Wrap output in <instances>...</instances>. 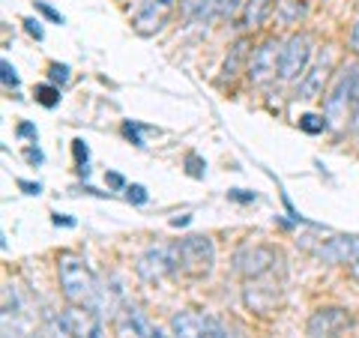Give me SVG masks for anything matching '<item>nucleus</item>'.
Returning a JSON list of instances; mask_svg holds the SVG:
<instances>
[{"instance_id": "nucleus-28", "label": "nucleus", "mask_w": 359, "mask_h": 338, "mask_svg": "<svg viewBox=\"0 0 359 338\" xmlns=\"http://www.w3.org/2000/svg\"><path fill=\"white\" fill-rule=\"evenodd\" d=\"M36 9H42V13H45V15H48L51 21H60V25H63V15H60V13H54V9H51V6H45V4H42V0H36Z\"/></svg>"}, {"instance_id": "nucleus-8", "label": "nucleus", "mask_w": 359, "mask_h": 338, "mask_svg": "<svg viewBox=\"0 0 359 338\" xmlns=\"http://www.w3.org/2000/svg\"><path fill=\"white\" fill-rule=\"evenodd\" d=\"M282 48L285 45L278 39H266L252 51V58H249V81L252 84L261 87V84L269 81V78L278 75V66H282Z\"/></svg>"}, {"instance_id": "nucleus-18", "label": "nucleus", "mask_w": 359, "mask_h": 338, "mask_svg": "<svg viewBox=\"0 0 359 338\" xmlns=\"http://www.w3.org/2000/svg\"><path fill=\"white\" fill-rule=\"evenodd\" d=\"M299 126H302V132H309V135H318V132H323V129H327V120H323V117H318V114H306V117H299Z\"/></svg>"}, {"instance_id": "nucleus-7", "label": "nucleus", "mask_w": 359, "mask_h": 338, "mask_svg": "<svg viewBox=\"0 0 359 338\" xmlns=\"http://www.w3.org/2000/svg\"><path fill=\"white\" fill-rule=\"evenodd\" d=\"M309 60H311V39L309 33H294L285 48H282V66H278V78L285 84L299 81L302 75L309 72Z\"/></svg>"}, {"instance_id": "nucleus-21", "label": "nucleus", "mask_w": 359, "mask_h": 338, "mask_svg": "<svg viewBox=\"0 0 359 338\" xmlns=\"http://www.w3.org/2000/svg\"><path fill=\"white\" fill-rule=\"evenodd\" d=\"M72 150H75V159H78V165H81V174H87V171H90V168H87V159H90L87 144H84V141H72Z\"/></svg>"}, {"instance_id": "nucleus-26", "label": "nucleus", "mask_w": 359, "mask_h": 338, "mask_svg": "<svg viewBox=\"0 0 359 338\" xmlns=\"http://www.w3.org/2000/svg\"><path fill=\"white\" fill-rule=\"evenodd\" d=\"M123 135H126V138H132L135 147H144V141L138 138V126H132V123H126V126H123Z\"/></svg>"}, {"instance_id": "nucleus-34", "label": "nucleus", "mask_w": 359, "mask_h": 338, "mask_svg": "<svg viewBox=\"0 0 359 338\" xmlns=\"http://www.w3.org/2000/svg\"><path fill=\"white\" fill-rule=\"evenodd\" d=\"M353 129H359V105H356V111H353Z\"/></svg>"}, {"instance_id": "nucleus-1", "label": "nucleus", "mask_w": 359, "mask_h": 338, "mask_svg": "<svg viewBox=\"0 0 359 338\" xmlns=\"http://www.w3.org/2000/svg\"><path fill=\"white\" fill-rule=\"evenodd\" d=\"M57 278H60V290L66 302H72V306H90V309L102 306V290H99V281L84 257L63 252L57 257Z\"/></svg>"}, {"instance_id": "nucleus-19", "label": "nucleus", "mask_w": 359, "mask_h": 338, "mask_svg": "<svg viewBox=\"0 0 359 338\" xmlns=\"http://www.w3.org/2000/svg\"><path fill=\"white\" fill-rule=\"evenodd\" d=\"M48 78H51V84H66V81H69V66H66V63H51L48 66Z\"/></svg>"}, {"instance_id": "nucleus-9", "label": "nucleus", "mask_w": 359, "mask_h": 338, "mask_svg": "<svg viewBox=\"0 0 359 338\" xmlns=\"http://www.w3.org/2000/svg\"><path fill=\"white\" fill-rule=\"evenodd\" d=\"M174 9H177V0H144L141 9L135 13L132 25L141 36H153V33H159L168 25V18L174 15Z\"/></svg>"}, {"instance_id": "nucleus-6", "label": "nucleus", "mask_w": 359, "mask_h": 338, "mask_svg": "<svg viewBox=\"0 0 359 338\" xmlns=\"http://www.w3.org/2000/svg\"><path fill=\"white\" fill-rule=\"evenodd\" d=\"M353 326V314L351 309L341 306H320L311 311V318L306 323V332L311 338H341L347 330Z\"/></svg>"}, {"instance_id": "nucleus-20", "label": "nucleus", "mask_w": 359, "mask_h": 338, "mask_svg": "<svg viewBox=\"0 0 359 338\" xmlns=\"http://www.w3.org/2000/svg\"><path fill=\"white\" fill-rule=\"evenodd\" d=\"M243 54H245V42L240 39L237 45H233V51H231V60L228 63H224V75H233V69H237V63H240V58H243Z\"/></svg>"}, {"instance_id": "nucleus-33", "label": "nucleus", "mask_w": 359, "mask_h": 338, "mask_svg": "<svg viewBox=\"0 0 359 338\" xmlns=\"http://www.w3.org/2000/svg\"><path fill=\"white\" fill-rule=\"evenodd\" d=\"M54 224H66V228H69V224H75L72 219H60V216H54Z\"/></svg>"}, {"instance_id": "nucleus-23", "label": "nucleus", "mask_w": 359, "mask_h": 338, "mask_svg": "<svg viewBox=\"0 0 359 338\" xmlns=\"http://www.w3.org/2000/svg\"><path fill=\"white\" fill-rule=\"evenodd\" d=\"M126 191H129V201H135V204H144V201H147V189L144 186H126Z\"/></svg>"}, {"instance_id": "nucleus-4", "label": "nucleus", "mask_w": 359, "mask_h": 338, "mask_svg": "<svg viewBox=\"0 0 359 338\" xmlns=\"http://www.w3.org/2000/svg\"><path fill=\"white\" fill-rule=\"evenodd\" d=\"M278 261H282V255H278V249H273V245H243V249L233 255V269H237L243 278L257 281V278L273 273Z\"/></svg>"}, {"instance_id": "nucleus-17", "label": "nucleus", "mask_w": 359, "mask_h": 338, "mask_svg": "<svg viewBox=\"0 0 359 338\" xmlns=\"http://www.w3.org/2000/svg\"><path fill=\"white\" fill-rule=\"evenodd\" d=\"M36 102L45 105V108H54V105H57V102H60L57 84H42V87H36Z\"/></svg>"}, {"instance_id": "nucleus-3", "label": "nucleus", "mask_w": 359, "mask_h": 338, "mask_svg": "<svg viewBox=\"0 0 359 338\" xmlns=\"http://www.w3.org/2000/svg\"><path fill=\"white\" fill-rule=\"evenodd\" d=\"M359 105V63L344 66L330 87V93L323 96V120L327 126H341L351 111Z\"/></svg>"}, {"instance_id": "nucleus-31", "label": "nucleus", "mask_w": 359, "mask_h": 338, "mask_svg": "<svg viewBox=\"0 0 359 338\" xmlns=\"http://www.w3.org/2000/svg\"><path fill=\"white\" fill-rule=\"evenodd\" d=\"M231 198L233 201H255V195H245L243 189H231Z\"/></svg>"}, {"instance_id": "nucleus-5", "label": "nucleus", "mask_w": 359, "mask_h": 338, "mask_svg": "<svg viewBox=\"0 0 359 338\" xmlns=\"http://www.w3.org/2000/svg\"><path fill=\"white\" fill-rule=\"evenodd\" d=\"M174 338H228V330L219 318L204 311H177L171 318Z\"/></svg>"}, {"instance_id": "nucleus-25", "label": "nucleus", "mask_w": 359, "mask_h": 338, "mask_svg": "<svg viewBox=\"0 0 359 338\" xmlns=\"http://www.w3.org/2000/svg\"><path fill=\"white\" fill-rule=\"evenodd\" d=\"M25 30L30 33L33 39H42V27H39V21H36V18H25Z\"/></svg>"}, {"instance_id": "nucleus-12", "label": "nucleus", "mask_w": 359, "mask_h": 338, "mask_svg": "<svg viewBox=\"0 0 359 338\" xmlns=\"http://www.w3.org/2000/svg\"><path fill=\"white\" fill-rule=\"evenodd\" d=\"M135 273L147 281V285H159L165 276H171L174 269H171V252H168V245H150V249L138 257Z\"/></svg>"}, {"instance_id": "nucleus-32", "label": "nucleus", "mask_w": 359, "mask_h": 338, "mask_svg": "<svg viewBox=\"0 0 359 338\" xmlns=\"http://www.w3.org/2000/svg\"><path fill=\"white\" fill-rule=\"evenodd\" d=\"M108 183L111 186H123V177L120 174H108Z\"/></svg>"}, {"instance_id": "nucleus-15", "label": "nucleus", "mask_w": 359, "mask_h": 338, "mask_svg": "<svg viewBox=\"0 0 359 338\" xmlns=\"http://www.w3.org/2000/svg\"><path fill=\"white\" fill-rule=\"evenodd\" d=\"M180 6H183L186 18L201 21L210 15V9H216V0H180Z\"/></svg>"}, {"instance_id": "nucleus-27", "label": "nucleus", "mask_w": 359, "mask_h": 338, "mask_svg": "<svg viewBox=\"0 0 359 338\" xmlns=\"http://www.w3.org/2000/svg\"><path fill=\"white\" fill-rule=\"evenodd\" d=\"M25 156H27V162H30V165H42V159H45L39 147H27V150H25Z\"/></svg>"}, {"instance_id": "nucleus-24", "label": "nucleus", "mask_w": 359, "mask_h": 338, "mask_svg": "<svg viewBox=\"0 0 359 338\" xmlns=\"http://www.w3.org/2000/svg\"><path fill=\"white\" fill-rule=\"evenodd\" d=\"M18 138H30L36 144V126L33 123H18Z\"/></svg>"}, {"instance_id": "nucleus-30", "label": "nucleus", "mask_w": 359, "mask_h": 338, "mask_svg": "<svg viewBox=\"0 0 359 338\" xmlns=\"http://www.w3.org/2000/svg\"><path fill=\"white\" fill-rule=\"evenodd\" d=\"M351 48L359 54V18L353 21V27H351Z\"/></svg>"}, {"instance_id": "nucleus-22", "label": "nucleus", "mask_w": 359, "mask_h": 338, "mask_svg": "<svg viewBox=\"0 0 359 338\" xmlns=\"http://www.w3.org/2000/svg\"><path fill=\"white\" fill-rule=\"evenodd\" d=\"M0 72H4V87H18V75H15V66L9 63V60H4L0 63Z\"/></svg>"}, {"instance_id": "nucleus-2", "label": "nucleus", "mask_w": 359, "mask_h": 338, "mask_svg": "<svg viewBox=\"0 0 359 338\" xmlns=\"http://www.w3.org/2000/svg\"><path fill=\"white\" fill-rule=\"evenodd\" d=\"M168 252H171L174 276L207 278L212 273V264H216V245H212V240L204 234H195V236H186V240H180V243H171Z\"/></svg>"}, {"instance_id": "nucleus-14", "label": "nucleus", "mask_w": 359, "mask_h": 338, "mask_svg": "<svg viewBox=\"0 0 359 338\" xmlns=\"http://www.w3.org/2000/svg\"><path fill=\"white\" fill-rule=\"evenodd\" d=\"M269 6H273V0H245L243 6V15H240V25L245 30H255L264 25V18L269 13Z\"/></svg>"}, {"instance_id": "nucleus-13", "label": "nucleus", "mask_w": 359, "mask_h": 338, "mask_svg": "<svg viewBox=\"0 0 359 338\" xmlns=\"http://www.w3.org/2000/svg\"><path fill=\"white\" fill-rule=\"evenodd\" d=\"M330 69H332L330 54H320V60L314 63V66H309V72L299 78L297 96H299V99H306V102H311V99H318V96H327V93H323V87H327Z\"/></svg>"}, {"instance_id": "nucleus-16", "label": "nucleus", "mask_w": 359, "mask_h": 338, "mask_svg": "<svg viewBox=\"0 0 359 338\" xmlns=\"http://www.w3.org/2000/svg\"><path fill=\"white\" fill-rule=\"evenodd\" d=\"M306 15V4H299V0H285L282 6H278V18L285 21V25H294Z\"/></svg>"}, {"instance_id": "nucleus-29", "label": "nucleus", "mask_w": 359, "mask_h": 338, "mask_svg": "<svg viewBox=\"0 0 359 338\" xmlns=\"http://www.w3.org/2000/svg\"><path fill=\"white\" fill-rule=\"evenodd\" d=\"M18 189H25L27 195H39V191H42L39 183H27V180H18Z\"/></svg>"}, {"instance_id": "nucleus-10", "label": "nucleus", "mask_w": 359, "mask_h": 338, "mask_svg": "<svg viewBox=\"0 0 359 338\" xmlns=\"http://www.w3.org/2000/svg\"><path fill=\"white\" fill-rule=\"evenodd\" d=\"M63 323L69 326V332L75 338H105V326H102V318H99L96 309L90 306H66L63 309Z\"/></svg>"}, {"instance_id": "nucleus-11", "label": "nucleus", "mask_w": 359, "mask_h": 338, "mask_svg": "<svg viewBox=\"0 0 359 338\" xmlns=\"http://www.w3.org/2000/svg\"><path fill=\"white\" fill-rule=\"evenodd\" d=\"M114 335L117 338H174L165 335L159 326H156L147 314L138 309H123L114 320Z\"/></svg>"}]
</instances>
